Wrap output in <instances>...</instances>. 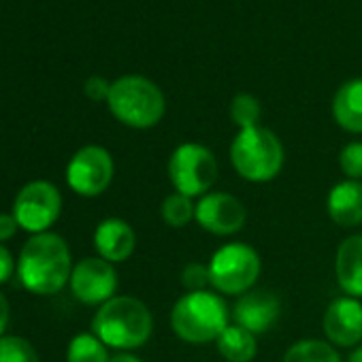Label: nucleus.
Segmentation results:
<instances>
[{
	"instance_id": "f257e3e1",
	"label": "nucleus",
	"mask_w": 362,
	"mask_h": 362,
	"mask_svg": "<svg viewBox=\"0 0 362 362\" xmlns=\"http://www.w3.org/2000/svg\"><path fill=\"white\" fill-rule=\"evenodd\" d=\"M71 250L60 235H35L20 254L18 275L24 288L33 294H56L71 279Z\"/></svg>"
},
{
	"instance_id": "f03ea898",
	"label": "nucleus",
	"mask_w": 362,
	"mask_h": 362,
	"mask_svg": "<svg viewBox=\"0 0 362 362\" xmlns=\"http://www.w3.org/2000/svg\"><path fill=\"white\" fill-rule=\"evenodd\" d=\"M92 330L109 347L136 349L149 341L153 317L143 300L134 296H113L96 311Z\"/></svg>"
},
{
	"instance_id": "7ed1b4c3",
	"label": "nucleus",
	"mask_w": 362,
	"mask_h": 362,
	"mask_svg": "<svg viewBox=\"0 0 362 362\" xmlns=\"http://www.w3.org/2000/svg\"><path fill=\"white\" fill-rule=\"evenodd\" d=\"M228 307L216 292H186L170 311V328L186 343L203 345L218 341V337L230 326Z\"/></svg>"
},
{
	"instance_id": "20e7f679",
	"label": "nucleus",
	"mask_w": 362,
	"mask_h": 362,
	"mask_svg": "<svg viewBox=\"0 0 362 362\" xmlns=\"http://www.w3.org/2000/svg\"><path fill=\"white\" fill-rule=\"evenodd\" d=\"M230 162L239 177L252 184L273 181L284 168V145L269 128H241L230 143Z\"/></svg>"
},
{
	"instance_id": "39448f33",
	"label": "nucleus",
	"mask_w": 362,
	"mask_h": 362,
	"mask_svg": "<svg viewBox=\"0 0 362 362\" xmlns=\"http://www.w3.org/2000/svg\"><path fill=\"white\" fill-rule=\"evenodd\" d=\"M107 105L117 122L136 130L156 126L166 109L162 90L141 75H124L115 79Z\"/></svg>"
},
{
	"instance_id": "423d86ee",
	"label": "nucleus",
	"mask_w": 362,
	"mask_h": 362,
	"mask_svg": "<svg viewBox=\"0 0 362 362\" xmlns=\"http://www.w3.org/2000/svg\"><path fill=\"white\" fill-rule=\"evenodd\" d=\"M211 288L226 296H241L250 292L262 271L258 252L247 243H226L209 260Z\"/></svg>"
},
{
	"instance_id": "0eeeda50",
	"label": "nucleus",
	"mask_w": 362,
	"mask_h": 362,
	"mask_svg": "<svg viewBox=\"0 0 362 362\" xmlns=\"http://www.w3.org/2000/svg\"><path fill=\"white\" fill-rule=\"evenodd\" d=\"M168 179L175 192L184 197H205L218 181V160L201 143H181L168 158Z\"/></svg>"
},
{
	"instance_id": "6e6552de",
	"label": "nucleus",
	"mask_w": 362,
	"mask_h": 362,
	"mask_svg": "<svg viewBox=\"0 0 362 362\" xmlns=\"http://www.w3.org/2000/svg\"><path fill=\"white\" fill-rule=\"evenodd\" d=\"M60 211L62 197L49 181H33L24 186L13 203V218L20 228L35 235L47 233V228L60 218Z\"/></svg>"
},
{
	"instance_id": "1a4fd4ad",
	"label": "nucleus",
	"mask_w": 362,
	"mask_h": 362,
	"mask_svg": "<svg viewBox=\"0 0 362 362\" xmlns=\"http://www.w3.org/2000/svg\"><path fill=\"white\" fill-rule=\"evenodd\" d=\"M113 158L100 145L81 147L66 166V181L79 197L103 194L113 179Z\"/></svg>"
},
{
	"instance_id": "9d476101",
	"label": "nucleus",
	"mask_w": 362,
	"mask_h": 362,
	"mask_svg": "<svg viewBox=\"0 0 362 362\" xmlns=\"http://www.w3.org/2000/svg\"><path fill=\"white\" fill-rule=\"evenodd\" d=\"M194 220L199 222L203 230L211 235L230 237V235H237L245 226L247 211L243 203L228 192H207L197 203Z\"/></svg>"
},
{
	"instance_id": "9b49d317",
	"label": "nucleus",
	"mask_w": 362,
	"mask_h": 362,
	"mask_svg": "<svg viewBox=\"0 0 362 362\" xmlns=\"http://www.w3.org/2000/svg\"><path fill=\"white\" fill-rule=\"evenodd\" d=\"M71 290L83 305H105L115 296L117 273L105 258H86L71 273Z\"/></svg>"
},
{
	"instance_id": "f8f14e48",
	"label": "nucleus",
	"mask_w": 362,
	"mask_h": 362,
	"mask_svg": "<svg viewBox=\"0 0 362 362\" xmlns=\"http://www.w3.org/2000/svg\"><path fill=\"white\" fill-rule=\"evenodd\" d=\"M322 328L332 345H358L362 341V303L351 296L334 298L324 311Z\"/></svg>"
},
{
	"instance_id": "ddd939ff",
	"label": "nucleus",
	"mask_w": 362,
	"mask_h": 362,
	"mask_svg": "<svg viewBox=\"0 0 362 362\" xmlns=\"http://www.w3.org/2000/svg\"><path fill=\"white\" fill-rule=\"evenodd\" d=\"M279 313L281 303L275 294L267 290H250L235 303L233 320L237 326L250 330L252 334H262L277 322Z\"/></svg>"
},
{
	"instance_id": "4468645a",
	"label": "nucleus",
	"mask_w": 362,
	"mask_h": 362,
	"mask_svg": "<svg viewBox=\"0 0 362 362\" xmlns=\"http://www.w3.org/2000/svg\"><path fill=\"white\" fill-rule=\"evenodd\" d=\"M94 247L107 262H124L136 247V235L126 220L107 218L94 230Z\"/></svg>"
},
{
	"instance_id": "2eb2a0df",
	"label": "nucleus",
	"mask_w": 362,
	"mask_h": 362,
	"mask_svg": "<svg viewBox=\"0 0 362 362\" xmlns=\"http://www.w3.org/2000/svg\"><path fill=\"white\" fill-rule=\"evenodd\" d=\"M328 218L341 228L362 224V181L343 179L332 186L326 199Z\"/></svg>"
},
{
	"instance_id": "dca6fc26",
	"label": "nucleus",
	"mask_w": 362,
	"mask_h": 362,
	"mask_svg": "<svg viewBox=\"0 0 362 362\" xmlns=\"http://www.w3.org/2000/svg\"><path fill=\"white\" fill-rule=\"evenodd\" d=\"M334 275L345 296L362 298V235H351L337 247Z\"/></svg>"
},
{
	"instance_id": "f3484780",
	"label": "nucleus",
	"mask_w": 362,
	"mask_h": 362,
	"mask_svg": "<svg viewBox=\"0 0 362 362\" xmlns=\"http://www.w3.org/2000/svg\"><path fill=\"white\" fill-rule=\"evenodd\" d=\"M332 115L343 130L362 134V79H349L337 90Z\"/></svg>"
},
{
	"instance_id": "a211bd4d",
	"label": "nucleus",
	"mask_w": 362,
	"mask_h": 362,
	"mask_svg": "<svg viewBox=\"0 0 362 362\" xmlns=\"http://www.w3.org/2000/svg\"><path fill=\"white\" fill-rule=\"evenodd\" d=\"M220 356L226 362H252L258 354V343H256V334H252L250 330L230 324L216 341Z\"/></svg>"
},
{
	"instance_id": "6ab92c4d",
	"label": "nucleus",
	"mask_w": 362,
	"mask_h": 362,
	"mask_svg": "<svg viewBox=\"0 0 362 362\" xmlns=\"http://www.w3.org/2000/svg\"><path fill=\"white\" fill-rule=\"evenodd\" d=\"M284 362H341V356L322 339H303L288 347Z\"/></svg>"
},
{
	"instance_id": "aec40b11",
	"label": "nucleus",
	"mask_w": 362,
	"mask_h": 362,
	"mask_svg": "<svg viewBox=\"0 0 362 362\" xmlns=\"http://www.w3.org/2000/svg\"><path fill=\"white\" fill-rule=\"evenodd\" d=\"M160 216H162V220H164L166 226H170V228H184V226H188L194 220L197 205L192 203L190 197L173 192V194H168L162 201Z\"/></svg>"
},
{
	"instance_id": "412c9836",
	"label": "nucleus",
	"mask_w": 362,
	"mask_h": 362,
	"mask_svg": "<svg viewBox=\"0 0 362 362\" xmlns=\"http://www.w3.org/2000/svg\"><path fill=\"white\" fill-rule=\"evenodd\" d=\"M66 360L69 362H109V354H107V345L96 337V334H77L71 343H69V351H66Z\"/></svg>"
},
{
	"instance_id": "4be33fe9",
	"label": "nucleus",
	"mask_w": 362,
	"mask_h": 362,
	"mask_svg": "<svg viewBox=\"0 0 362 362\" xmlns=\"http://www.w3.org/2000/svg\"><path fill=\"white\" fill-rule=\"evenodd\" d=\"M260 113H262L260 103L252 94H237L230 103V117L239 126V130L258 126Z\"/></svg>"
},
{
	"instance_id": "5701e85b",
	"label": "nucleus",
	"mask_w": 362,
	"mask_h": 362,
	"mask_svg": "<svg viewBox=\"0 0 362 362\" xmlns=\"http://www.w3.org/2000/svg\"><path fill=\"white\" fill-rule=\"evenodd\" d=\"M0 362H39V354L22 337H0Z\"/></svg>"
},
{
	"instance_id": "b1692460",
	"label": "nucleus",
	"mask_w": 362,
	"mask_h": 362,
	"mask_svg": "<svg viewBox=\"0 0 362 362\" xmlns=\"http://www.w3.org/2000/svg\"><path fill=\"white\" fill-rule=\"evenodd\" d=\"M339 166L347 179L362 181V141H351L341 149Z\"/></svg>"
},
{
	"instance_id": "393cba45",
	"label": "nucleus",
	"mask_w": 362,
	"mask_h": 362,
	"mask_svg": "<svg viewBox=\"0 0 362 362\" xmlns=\"http://www.w3.org/2000/svg\"><path fill=\"white\" fill-rule=\"evenodd\" d=\"M181 284L188 292H201V290H207V286H211V279H209V269L205 264H199V262H190L184 267L181 271Z\"/></svg>"
},
{
	"instance_id": "a878e982",
	"label": "nucleus",
	"mask_w": 362,
	"mask_h": 362,
	"mask_svg": "<svg viewBox=\"0 0 362 362\" xmlns=\"http://www.w3.org/2000/svg\"><path fill=\"white\" fill-rule=\"evenodd\" d=\"M109 92H111V83L105 77L94 75V77H90L86 81V96L90 100H96V103L98 100H107L109 98Z\"/></svg>"
},
{
	"instance_id": "bb28decb",
	"label": "nucleus",
	"mask_w": 362,
	"mask_h": 362,
	"mask_svg": "<svg viewBox=\"0 0 362 362\" xmlns=\"http://www.w3.org/2000/svg\"><path fill=\"white\" fill-rule=\"evenodd\" d=\"M11 275H13V256L3 243H0V284L9 281Z\"/></svg>"
},
{
	"instance_id": "cd10ccee",
	"label": "nucleus",
	"mask_w": 362,
	"mask_h": 362,
	"mask_svg": "<svg viewBox=\"0 0 362 362\" xmlns=\"http://www.w3.org/2000/svg\"><path fill=\"white\" fill-rule=\"evenodd\" d=\"M18 228H20V224H18V220H16L13 216H9V214H0V241L11 239V237L18 233Z\"/></svg>"
},
{
	"instance_id": "c85d7f7f",
	"label": "nucleus",
	"mask_w": 362,
	"mask_h": 362,
	"mask_svg": "<svg viewBox=\"0 0 362 362\" xmlns=\"http://www.w3.org/2000/svg\"><path fill=\"white\" fill-rule=\"evenodd\" d=\"M7 324H9V300L0 294V337H3Z\"/></svg>"
},
{
	"instance_id": "c756f323",
	"label": "nucleus",
	"mask_w": 362,
	"mask_h": 362,
	"mask_svg": "<svg viewBox=\"0 0 362 362\" xmlns=\"http://www.w3.org/2000/svg\"><path fill=\"white\" fill-rule=\"evenodd\" d=\"M109 362H141V360H139L136 356H132V354H124V351H122V354L113 356Z\"/></svg>"
},
{
	"instance_id": "7c9ffc66",
	"label": "nucleus",
	"mask_w": 362,
	"mask_h": 362,
	"mask_svg": "<svg viewBox=\"0 0 362 362\" xmlns=\"http://www.w3.org/2000/svg\"><path fill=\"white\" fill-rule=\"evenodd\" d=\"M347 362H362V345H358V347L349 354Z\"/></svg>"
}]
</instances>
